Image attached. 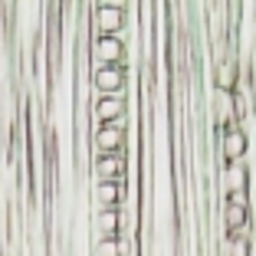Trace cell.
<instances>
[{
    "instance_id": "7a4b0ae2",
    "label": "cell",
    "mask_w": 256,
    "mask_h": 256,
    "mask_svg": "<svg viewBox=\"0 0 256 256\" xmlns=\"http://www.w3.org/2000/svg\"><path fill=\"white\" fill-rule=\"evenodd\" d=\"M125 128H128V118H118L112 125H102L89 135V151L92 158H108V154H125Z\"/></svg>"
},
{
    "instance_id": "8fae6325",
    "label": "cell",
    "mask_w": 256,
    "mask_h": 256,
    "mask_svg": "<svg viewBox=\"0 0 256 256\" xmlns=\"http://www.w3.org/2000/svg\"><path fill=\"white\" fill-rule=\"evenodd\" d=\"M220 184H224V197H230V194H250V168H246V161H234V164H226L224 174H220Z\"/></svg>"
},
{
    "instance_id": "6da1fadb",
    "label": "cell",
    "mask_w": 256,
    "mask_h": 256,
    "mask_svg": "<svg viewBox=\"0 0 256 256\" xmlns=\"http://www.w3.org/2000/svg\"><path fill=\"white\" fill-rule=\"evenodd\" d=\"M86 56H89V69L102 66H128V43L125 36H102V33H89V43H86Z\"/></svg>"
},
{
    "instance_id": "30bf717a",
    "label": "cell",
    "mask_w": 256,
    "mask_h": 256,
    "mask_svg": "<svg viewBox=\"0 0 256 256\" xmlns=\"http://www.w3.org/2000/svg\"><path fill=\"white\" fill-rule=\"evenodd\" d=\"M92 236L98 240H118L125 236L122 230V210H102V214H92Z\"/></svg>"
},
{
    "instance_id": "277c9868",
    "label": "cell",
    "mask_w": 256,
    "mask_h": 256,
    "mask_svg": "<svg viewBox=\"0 0 256 256\" xmlns=\"http://www.w3.org/2000/svg\"><path fill=\"white\" fill-rule=\"evenodd\" d=\"M125 4H96L89 10L92 20V33H102V36H122V26H125Z\"/></svg>"
},
{
    "instance_id": "52a82bcc",
    "label": "cell",
    "mask_w": 256,
    "mask_h": 256,
    "mask_svg": "<svg viewBox=\"0 0 256 256\" xmlns=\"http://www.w3.org/2000/svg\"><path fill=\"white\" fill-rule=\"evenodd\" d=\"M128 115V102L125 96H115V98H96L89 106V118H92V132L102 125H112V122L125 118Z\"/></svg>"
},
{
    "instance_id": "3957f363",
    "label": "cell",
    "mask_w": 256,
    "mask_h": 256,
    "mask_svg": "<svg viewBox=\"0 0 256 256\" xmlns=\"http://www.w3.org/2000/svg\"><path fill=\"white\" fill-rule=\"evenodd\" d=\"M92 102L96 98H115L128 89V66H102L92 72Z\"/></svg>"
},
{
    "instance_id": "ba28073f",
    "label": "cell",
    "mask_w": 256,
    "mask_h": 256,
    "mask_svg": "<svg viewBox=\"0 0 256 256\" xmlns=\"http://www.w3.org/2000/svg\"><path fill=\"white\" fill-rule=\"evenodd\" d=\"M220 220H224V236H240V240H250V207H236V204L224 200Z\"/></svg>"
},
{
    "instance_id": "5b68a950",
    "label": "cell",
    "mask_w": 256,
    "mask_h": 256,
    "mask_svg": "<svg viewBox=\"0 0 256 256\" xmlns=\"http://www.w3.org/2000/svg\"><path fill=\"white\" fill-rule=\"evenodd\" d=\"M89 174H92V184H125V174H128V158H125V154L92 158Z\"/></svg>"
},
{
    "instance_id": "9c48e42d",
    "label": "cell",
    "mask_w": 256,
    "mask_h": 256,
    "mask_svg": "<svg viewBox=\"0 0 256 256\" xmlns=\"http://www.w3.org/2000/svg\"><path fill=\"white\" fill-rule=\"evenodd\" d=\"M125 204V184H92V207L102 210H122Z\"/></svg>"
},
{
    "instance_id": "4fadbf2b",
    "label": "cell",
    "mask_w": 256,
    "mask_h": 256,
    "mask_svg": "<svg viewBox=\"0 0 256 256\" xmlns=\"http://www.w3.org/2000/svg\"><path fill=\"white\" fill-rule=\"evenodd\" d=\"M220 256H253V246H250V240H240V236H224Z\"/></svg>"
},
{
    "instance_id": "8992f818",
    "label": "cell",
    "mask_w": 256,
    "mask_h": 256,
    "mask_svg": "<svg viewBox=\"0 0 256 256\" xmlns=\"http://www.w3.org/2000/svg\"><path fill=\"white\" fill-rule=\"evenodd\" d=\"M250 151V138L243 132V125H224L220 128V154H224L226 164L234 161H243Z\"/></svg>"
},
{
    "instance_id": "7c38bea8",
    "label": "cell",
    "mask_w": 256,
    "mask_h": 256,
    "mask_svg": "<svg viewBox=\"0 0 256 256\" xmlns=\"http://www.w3.org/2000/svg\"><path fill=\"white\" fill-rule=\"evenodd\" d=\"M214 86H217V92L236 96V86H240V62H236V56H224V60L217 62V69H214Z\"/></svg>"
}]
</instances>
